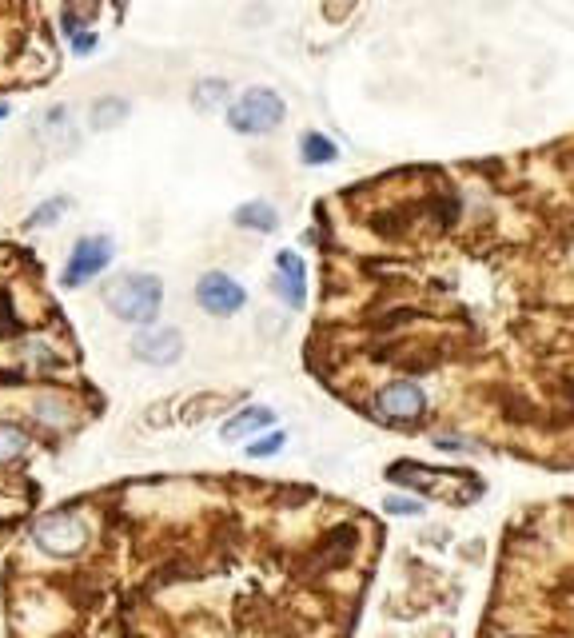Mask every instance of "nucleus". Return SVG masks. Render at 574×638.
<instances>
[{
	"instance_id": "obj_12",
	"label": "nucleus",
	"mask_w": 574,
	"mask_h": 638,
	"mask_svg": "<svg viewBox=\"0 0 574 638\" xmlns=\"http://www.w3.org/2000/svg\"><path fill=\"white\" fill-rule=\"evenodd\" d=\"M192 104H196V112H216V108L232 104V84L220 76H204L192 88Z\"/></svg>"
},
{
	"instance_id": "obj_13",
	"label": "nucleus",
	"mask_w": 574,
	"mask_h": 638,
	"mask_svg": "<svg viewBox=\"0 0 574 638\" xmlns=\"http://www.w3.org/2000/svg\"><path fill=\"white\" fill-rule=\"evenodd\" d=\"M299 160L307 168H323V164H335L339 160V148L323 136V132H303L299 136Z\"/></svg>"
},
{
	"instance_id": "obj_11",
	"label": "nucleus",
	"mask_w": 574,
	"mask_h": 638,
	"mask_svg": "<svg viewBox=\"0 0 574 638\" xmlns=\"http://www.w3.org/2000/svg\"><path fill=\"white\" fill-rule=\"evenodd\" d=\"M128 116H132V104H128L124 96H100V100L88 108L92 132H112V128H120Z\"/></svg>"
},
{
	"instance_id": "obj_18",
	"label": "nucleus",
	"mask_w": 574,
	"mask_h": 638,
	"mask_svg": "<svg viewBox=\"0 0 574 638\" xmlns=\"http://www.w3.org/2000/svg\"><path fill=\"white\" fill-rule=\"evenodd\" d=\"M8 112H12V108H8V104H0V120H8Z\"/></svg>"
},
{
	"instance_id": "obj_14",
	"label": "nucleus",
	"mask_w": 574,
	"mask_h": 638,
	"mask_svg": "<svg viewBox=\"0 0 574 638\" xmlns=\"http://www.w3.org/2000/svg\"><path fill=\"white\" fill-rule=\"evenodd\" d=\"M72 208V200L68 196H52V200H44L36 212H28V220H24V232H36V228H48V224H56L64 212Z\"/></svg>"
},
{
	"instance_id": "obj_9",
	"label": "nucleus",
	"mask_w": 574,
	"mask_h": 638,
	"mask_svg": "<svg viewBox=\"0 0 574 638\" xmlns=\"http://www.w3.org/2000/svg\"><path fill=\"white\" fill-rule=\"evenodd\" d=\"M276 423V411L272 407H240L228 423H224V439L228 443H240V439H248V435H256V431H268Z\"/></svg>"
},
{
	"instance_id": "obj_17",
	"label": "nucleus",
	"mask_w": 574,
	"mask_h": 638,
	"mask_svg": "<svg viewBox=\"0 0 574 638\" xmlns=\"http://www.w3.org/2000/svg\"><path fill=\"white\" fill-rule=\"evenodd\" d=\"M284 443H287L284 431H272V435H264V439L248 443V455H252V459H272L276 451H284Z\"/></svg>"
},
{
	"instance_id": "obj_7",
	"label": "nucleus",
	"mask_w": 574,
	"mask_h": 638,
	"mask_svg": "<svg viewBox=\"0 0 574 638\" xmlns=\"http://www.w3.org/2000/svg\"><path fill=\"white\" fill-rule=\"evenodd\" d=\"M132 355L148 367H172L184 355V335L176 327H140L132 335Z\"/></svg>"
},
{
	"instance_id": "obj_10",
	"label": "nucleus",
	"mask_w": 574,
	"mask_h": 638,
	"mask_svg": "<svg viewBox=\"0 0 574 638\" xmlns=\"http://www.w3.org/2000/svg\"><path fill=\"white\" fill-rule=\"evenodd\" d=\"M232 224H236V228H244V232H260V236H268V232H276V228H280V212H276L268 200H248V204H240V208L232 212Z\"/></svg>"
},
{
	"instance_id": "obj_2",
	"label": "nucleus",
	"mask_w": 574,
	"mask_h": 638,
	"mask_svg": "<svg viewBox=\"0 0 574 638\" xmlns=\"http://www.w3.org/2000/svg\"><path fill=\"white\" fill-rule=\"evenodd\" d=\"M104 304L132 327H152L164 308V280L152 272H124L104 288Z\"/></svg>"
},
{
	"instance_id": "obj_1",
	"label": "nucleus",
	"mask_w": 574,
	"mask_h": 638,
	"mask_svg": "<svg viewBox=\"0 0 574 638\" xmlns=\"http://www.w3.org/2000/svg\"><path fill=\"white\" fill-rule=\"evenodd\" d=\"M475 638H574V495L507 523Z\"/></svg>"
},
{
	"instance_id": "obj_16",
	"label": "nucleus",
	"mask_w": 574,
	"mask_h": 638,
	"mask_svg": "<svg viewBox=\"0 0 574 638\" xmlns=\"http://www.w3.org/2000/svg\"><path fill=\"white\" fill-rule=\"evenodd\" d=\"M64 32L72 36V52H76V56H88V52H96V32H84V28H76V20H72V16H64Z\"/></svg>"
},
{
	"instance_id": "obj_6",
	"label": "nucleus",
	"mask_w": 574,
	"mask_h": 638,
	"mask_svg": "<svg viewBox=\"0 0 574 638\" xmlns=\"http://www.w3.org/2000/svg\"><path fill=\"white\" fill-rule=\"evenodd\" d=\"M196 304L216 319H232L236 312L248 308V292L240 280H232L228 272H204L196 280Z\"/></svg>"
},
{
	"instance_id": "obj_4",
	"label": "nucleus",
	"mask_w": 574,
	"mask_h": 638,
	"mask_svg": "<svg viewBox=\"0 0 574 638\" xmlns=\"http://www.w3.org/2000/svg\"><path fill=\"white\" fill-rule=\"evenodd\" d=\"M32 543L52 559H76L88 547V523L76 511H52L32 527Z\"/></svg>"
},
{
	"instance_id": "obj_5",
	"label": "nucleus",
	"mask_w": 574,
	"mask_h": 638,
	"mask_svg": "<svg viewBox=\"0 0 574 638\" xmlns=\"http://www.w3.org/2000/svg\"><path fill=\"white\" fill-rule=\"evenodd\" d=\"M112 256H116L112 236H84V240H76L72 252H68V264H64V272H60V284H64V288H84V284H92L96 276L108 272Z\"/></svg>"
},
{
	"instance_id": "obj_8",
	"label": "nucleus",
	"mask_w": 574,
	"mask_h": 638,
	"mask_svg": "<svg viewBox=\"0 0 574 638\" xmlns=\"http://www.w3.org/2000/svg\"><path fill=\"white\" fill-rule=\"evenodd\" d=\"M276 292L284 296V304L295 308V312L307 304V268H303V256L291 252V248H284L276 256Z\"/></svg>"
},
{
	"instance_id": "obj_3",
	"label": "nucleus",
	"mask_w": 574,
	"mask_h": 638,
	"mask_svg": "<svg viewBox=\"0 0 574 638\" xmlns=\"http://www.w3.org/2000/svg\"><path fill=\"white\" fill-rule=\"evenodd\" d=\"M224 120H228V128L240 132V136H264V132H276L287 120V104L276 88L256 84V88H244V92L228 104Z\"/></svg>"
},
{
	"instance_id": "obj_15",
	"label": "nucleus",
	"mask_w": 574,
	"mask_h": 638,
	"mask_svg": "<svg viewBox=\"0 0 574 638\" xmlns=\"http://www.w3.org/2000/svg\"><path fill=\"white\" fill-rule=\"evenodd\" d=\"M24 451H28V435H24V427H16V423H0V467H4V463H16Z\"/></svg>"
}]
</instances>
